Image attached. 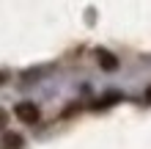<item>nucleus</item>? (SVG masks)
<instances>
[{
  "label": "nucleus",
  "mask_w": 151,
  "mask_h": 149,
  "mask_svg": "<svg viewBox=\"0 0 151 149\" xmlns=\"http://www.w3.org/2000/svg\"><path fill=\"white\" fill-rule=\"evenodd\" d=\"M96 58H99V66L104 72H115V69H118V58H115L113 52H107V50H96Z\"/></svg>",
  "instance_id": "f03ea898"
},
{
  "label": "nucleus",
  "mask_w": 151,
  "mask_h": 149,
  "mask_svg": "<svg viewBox=\"0 0 151 149\" xmlns=\"http://www.w3.org/2000/svg\"><path fill=\"white\" fill-rule=\"evenodd\" d=\"M6 121H8V113H6L3 108H0V130H3V127H6Z\"/></svg>",
  "instance_id": "20e7f679"
},
{
  "label": "nucleus",
  "mask_w": 151,
  "mask_h": 149,
  "mask_svg": "<svg viewBox=\"0 0 151 149\" xmlns=\"http://www.w3.org/2000/svg\"><path fill=\"white\" fill-rule=\"evenodd\" d=\"M14 113H17V119H19V121H25V124H36V121L41 119V110L33 102H19L14 108Z\"/></svg>",
  "instance_id": "f257e3e1"
},
{
  "label": "nucleus",
  "mask_w": 151,
  "mask_h": 149,
  "mask_svg": "<svg viewBox=\"0 0 151 149\" xmlns=\"http://www.w3.org/2000/svg\"><path fill=\"white\" fill-rule=\"evenodd\" d=\"M146 100L151 102V86H148V89H146Z\"/></svg>",
  "instance_id": "423d86ee"
},
{
  "label": "nucleus",
  "mask_w": 151,
  "mask_h": 149,
  "mask_svg": "<svg viewBox=\"0 0 151 149\" xmlns=\"http://www.w3.org/2000/svg\"><path fill=\"white\" fill-rule=\"evenodd\" d=\"M0 146H3V149H22V146H25V138H22L19 133H3Z\"/></svg>",
  "instance_id": "7ed1b4c3"
},
{
  "label": "nucleus",
  "mask_w": 151,
  "mask_h": 149,
  "mask_svg": "<svg viewBox=\"0 0 151 149\" xmlns=\"http://www.w3.org/2000/svg\"><path fill=\"white\" fill-rule=\"evenodd\" d=\"M6 80H8V72H3V69H0V86H3Z\"/></svg>",
  "instance_id": "39448f33"
}]
</instances>
